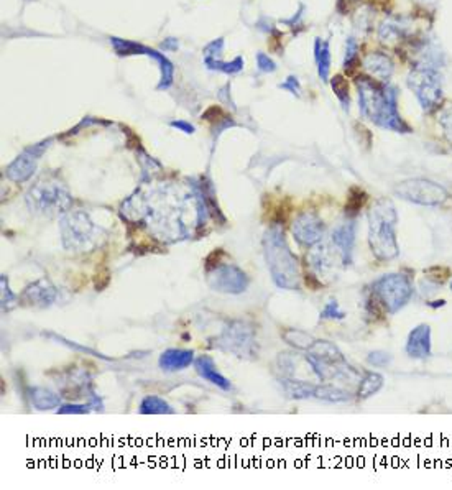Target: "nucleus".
<instances>
[{"label": "nucleus", "instance_id": "9b49d317", "mask_svg": "<svg viewBox=\"0 0 452 490\" xmlns=\"http://www.w3.org/2000/svg\"><path fill=\"white\" fill-rule=\"evenodd\" d=\"M324 220L312 211H305V213L298 214L291 225V232L295 235V239L301 245H306V247L319 244L322 235H324Z\"/></svg>", "mask_w": 452, "mask_h": 490}, {"label": "nucleus", "instance_id": "72a5a7b5", "mask_svg": "<svg viewBox=\"0 0 452 490\" xmlns=\"http://www.w3.org/2000/svg\"><path fill=\"white\" fill-rule=\"evenodd\" d=\"M441 127L449 143H452V107L441 114Z\"/></svg>", "mask_w": 452, "mask_h": 490}, {"label": "nucleus", "instance_id": "a19ab883", "mask_svg": "<svg viewBox=\"0 0 452 490\" xmlns=\"http://www.w3.org/2000/svg\"><path fill=\"white\" fill-rule=\"evenodd\" d=\"M430 308H442V306H446V300H437V301H427L426 303Z\"/></svg>", "mask_w": 452, "mask_h": 490}, {"label": "nucleus", "instance_id": "473e14b6", "mask_svg": "<svg viewBox=\"0 0 452 490\" xmlns=\"http://www.w3.org/2000/svg\"><path fill=\"white\" fill-rule=\"evenodd\" d=\"M321 319H344L345 313L340 310L339 303L335 300H331L326 303V306L321 311Z\"/></svg>", "mask_w": 452, "mask_h": 490}, {"label": "nucleus", "instance_id": "bb28decb", "mask_svg": "<svg viewBox=\"0 0 452 490\" xmlns=\"http://www.w3.org/2000/svg\"><path fill=\"white\" fill-rule=\"evenodd\" d=\"M138 411L142 415H170V413H173V408L163 398L152 395L143 398Z\"/></svg>", "mask_w": 452, "mask_h": 490}, {"label": "nucleus", "instance_id": "4be33fe9", "mask_svg": "<svg viewBox=\"0 0 452 490\" xmlns=\"http://www.w3.org/2000/svg\"><path fill=\"white\" fill-rule=\"evenodd\" d=\"M30 400L36 410H51L60 406V397L43 387L30 388Z\"/></svg>", "mask_w": 452, "mask_h": 490}, {"label": "nucleus", "instance_id": "58836bf2", "mask_svg": "<svg viewBox=\"0 0 452 490\" xmlns=\"http://www.w3.org/2000/svg\"><path fill=\"white\" fill-rule=\"evenodd\" d=\"M283 88L285 89H290L293 94H300V84H298V81L296 78H288V83L286 84H283Z\"/></svg>", "mask_w": 452, "mask_h": 490}, {"label": "nucleus", "instance_id": "79ce46f5", "mask_svg": "<svg viewBox=\"0 0 452 490\" xmlns=\"http://www.w3.org/2000/svg\"><path fill=\"white\" fill-rule=\"evenodd\" d=\"M451 290H452V282H451Z\"/></svg>", "mask_w": 452, "mask_h": 490}, {"label": "nucleus", "instance_id": "f8f14e48", "mask_svg": "<svg viewBox=\"0 0 452 490\" xmlns=\"http://www.w3.org/2000/svg\"><path fill=\"white\" fill-rule=\"evenodd\" d=\"M58 300V290L51 285L50 280L40 278L28 285L20 295V301L27 306H36V308H46Z\"/></svg>", "mask_w": 452, "mask_h": 490}, {"label": "nucleus", "instance_id": "5701e85b", "mask_svg": "<svg viewBox=\"0 0 452 490\" xmlns=\"http://www.w3.org/2000/svg\"><path fill=\"white\" fill-rule=\"evenodd\" d=\"M383 383L385 378L383 376H380L378 372H367L359 383L357 397L362 398V400H367V398L377 395L383 388Z\"/></svg>", "mask_w": 452, "mask_h": 490}, {"label": "nucleus", "instance_id": "1a4fd4ad", "mask_svg": "<svg viewBox=\"0 0 452 490\" xmlns=\"http://www.w3.org/2000/svg\"><path fill=\"white\" fill-rule=\"evenodd\" d=\"M206 280L208 285L214 291L230 293V295H239L244 293L248 286V277L239 267L230 265V263H220V265L211 268L206 272Z\"/></svg>", "mask_w": 452, "mask_h": 490}, {"label": "nucleus", "instance_id": "6ab92c4d", "mask_svg": "<svg viewBox=\"0 0 452 490\" xmlns=\"http://www.w3.org/2000/svg\"><path fill=\"white\" fill-rule=\"evenodd\" d=\"M307 357L319 360L324 364H343L345 362V357L340 352L339 347L329 340H314V344L311 345L307 350Z\"/></svg>", "mask_w": 452, "mask_h": 490}, {"label": "nucleus", "instance_id": "20e7f679", "mask_svg": "<svg viewBox=\"0 0 452 490\" xmlns=\"http://www.w3.org/2000/svg\"><path fill=\"white\" fill-rule=\"evenodd\" d=\"M372 293L382 303L385 313L397 314L411 301L415 288L410 277L403 273H388L372 283Z\"/></svg>", "mask_w": 452, "mask_h": 490}, {"label": "nucleus", "instance_id": "b1692460", "mask_svg": "<svg viewBox=\"0 0 452 490\" xmlns=\"http://www.w3.org/2000/svg\"><path fill=\"white\" fill-rule=\"evenodd\" d=\"M368 201V194L365 193L362 188H359V186H352V188L349 190L347 194V201H345V216H347L349 219H355L360 214V211L365 208V204H367Z\"/></svg>", "mask_w": 452, "mask_h": 490}, {"label": "nucleus", "instance_id": "e433bc0d", "mask_svg": "<svg viewBox=\"0 0 452 490\" xmlns=\"http://www.w3.org/2000/svg\"><path fill=\"white\" fill-rule=\"evenodd\" d=\"M357 56V43H355L354 38H349L347 41V51H345V66L352 63Z\"/></svg>", "mask_w": 452, "mask_h": 490}, {"label": "nucleus", "instance_id": "39448f33", "mask_svg": "<svg viewBox=\"0 0 452 490\" xmlns=\"http://www.w3.org/2000/svg\"><path fill=\"white\" fill-rule=\"evenodd\" d=\"M395 194L408 203L427 206V208H436L449 199V191L439 183L427 180V178H411V180L401 181L395 188Z\"/></svg>", "mask_w": 452, "mask_h": 490}, {"label": "nucleus", "instance_id": "ddd939ff", "mask_svg": "<svg viewBox=\"0 0 452 490\" xmlns=\"http://www.w3.org/2000/svg\"><path fill=\"white\" fill-rule=\"evenodd\" d=\"M405 352L408 357L425 360L432 355V340H431V328L427 324H418L408 334Z\"/></svg>", "mask_w": 452, "mask_h": 490}, {"label": "nucleus", "instance_id": "a211bd4d", "mask_svg": "<svg viewBox=\"0 0 452 490\" xmlns=\"http://www.w3.org/2000/svg\"><path fill=\"white\" fill-rule=\"evenodd\" d=\"M194 369L204 380L214 383L215 387L222 388V390L229 392L232 385H230L229 378H225L222 373L218 372L214 359L211 355H199L198 359H194Z\"/></svg>", "mask_w": 452, "mask_h": 490}, {"label": "nucleus", "instance_id": "423d86ee", "mask_svg": "<svg viewBox=\"0 0 452 490\" xmlns=\"http://www.w3.org/2000/svg\"><path fill=\"white\" fill-rule=\"evenodd\" d=\"M408 86L415 93L418 102L425 112H432L439 107L442 100L441 74L432 66L418 65L408 76Z\"/></svg>", "mask_w": 452, "mask_h": 490}, {"label": "nucleus", "instance_id": "2eb2a0df", "mask_svg": "<svg viewBox=\"0 0 452 490\" xmlns=\"http://www.w3.org/2000/svg\"><path fill=\"white\" fill-rule=\"evenodd\" d=\"M364 68L367 69V73L372 76V78L382 81V83H388L393 74V69H395L390 58L380 51L367 55V58L364 60Z\"/></svg>", "mask_w": 452, "mask_h": 490}, {"label": "nucleus", "instance_id": "dca6fc26", "mask_svg": "<svg viewBox=\"0 0 452 490\" xmlns=\"http://www.w3.org/2000/svg\"><path fill=\"white\" fill-rule=\"evenodd\" d=\"M35 170H36V157L33 155L32 152H23L20 157L15 158V160L7 166L6 175L8 180L15 183H23L30 180Z\"/></svg>", "mask_w": 452, "mask_h": 490}, {"label": "nucleus", "instance_id": "aec40b11", "mask_svg": "<svg viewBox=\"0 0 452 490\" xmlns=\"http://www.w3.org/2000/svg\"><path fill=\"white\" fill-rule=\"evenodd\" d=\"M280 385L285 392V395L291 400H306V398L314 397L316 385H312L310 382L303 380H293L291 377H281Z\"/></svg>", "mask_w": 452, "mask_h": 490}, {"label": "nucleus", "instance_id": "0eeeda50", "mask_svg": "<svg viewBox=\"0 0 452 490\" xmlns=\"http://www.w3.org/2000/svg\"><path fill=\"white\" fill-rule=\"evenodd\" d=\"M30 209L41 214H58L66 213L71 206V194L65 186L55 181L38 183L33 186L27 196Z\"/></svg>", "mask_w": 452, "mask_h": 490}, {"label": "nucleus", "instance_id": "7c9ffc66", "mask_svg": "<svg viewBox=\"0 0 452 490\" xmlns=\"http://www.w3.org/2000/svg\"><path fill=\"white\" fill-rule=\"evenodd\" d=\"M333 89L338 95L340 102L344 104V109H349V86L343 76H335L333 79Z\"/></svg>", "mask_w": 452, "mask_h": 490}, {"label": "nucleus", "instance_id": "a878e982", "mask_svg": "<svg viewBox=\"0 0 452 490\" xmlns=\"http://www.w3.org/2000/svg\"><path fill=\"white\" fill-rule=\"evenodd\" d=\"M406 35V25L400 20H387L380 27V40L383 43L400 41Z\"/></svg>", "mask_w": 452, "mask_h": 490}, {"label": "nucleus", "instance_id": "f704fd0d", "mask_svg": "<svg viewBox=\"0 0 452 490\" xmlns=\"http://www.w3.org/2000/svg\"><path fill=\"white\" fill-rule=\"evenodd\" d=\"M91 411V405H62L58 413L60 415H86Z\"/></svg>", "mask_w": 452, "mask_h": 490}, {"label": "nucleus", "instance_id": "c756f323", "mask_svg": "<svg viewBox=\"0 0 452 490\" xmlns=\"http://www.w3.org/2000/svg\"><path fill=\"white\" fill-rule=\"evenodd\" d=\"M277 367L281 372V377H293V373H295V359L286 352L278 354Z\"/></svg>", "mask_w": 452, "mask_h": 490}, {"label": "nucleus", "instance_id": "412c9836", "mask_svg": "<svg viewBox=\"0 0 452 490\" xmlns=\"http://www.w3.org/2000/svg\"><path fill=\"white\" fill-rule=\"evenodd\" d=\"M314 398L328 403H347L352 400L350 393L344 388L331 385V383H324V385H316Z\"/></svg>", "mask_w": 452, "mask_h": 490}, {"label": "nucleus", "instance_id": "6e6552de", "mask_svg": "<svg viewBox=\"0 0 452 490\" xmlns=\"http://www.w3.org/2000/svg\"><path fill=\"white\" fill-rule=\"evenodd\" d=\"M93 232L94 225L91 223L89 216L83 211L68 214L61 220L62 244H65L66 249L84 251L88 244L93 242Z\"/></svg>", "mask_w": 452, "mask_h": 490}, {"label": "nucleus", "instance_id": "c9c22d12", "mask_svg": "<svg viewBox=\"0 0 452 490\" xmlns=\"http://www.w3.org/2000/svg\"><path fill=\"white\" fill-rule=\"evenodd\" d=\"M225 257V252L222 251V249H218V251H214L211 256L206 258V272L211 270V268H214V267H218L220 265V258Z\"/></svg>", "mask_w": 452, "mask_h": 490}, {"label": "nucleus", "instance_id": "f03ea898", "mask_svg": "<svg viewBox=\"0 0 452 490\" xmlns=\"http://www.w3.org/2000/svg\"><path fill=\"white\" fill-rule=\"evenodd\" d=\"M398 213L390 199L382 198L368 211V245L380 262L393 260L400 256L397 239Z\"/></svg>", "mask_w": 452, "mask_h": 490}, {"label": "nucleus", "instance_id": "393cba45", "mask_svg": "<svg viewBox=\"0 0 452 490\" xmlns=\"http://www.w3.org/2000/svg\"><path fill=\"white\" fill-rule=\"evenodd\" d=\"M281 339L285 340L288 345H291V347H295L298 350H306V352L310 350V347L316 340L310 333H306V331H301V329H295V328L283 331Z\"/></svg>", "mask_w": 452, "mask_h": 490}, {"label": "nucleus", "instance_id": "9d476101", "mask_svg": "<svg viewBox=\"0 0 452 490\" xmlns=\"http://www.w3.org/2000/svg\"><path fill=\"white\" fill-rule=\"evenodd\" d=\"M215 345L225 352H232L237 357H253L255 338L252 329L242 323H232L224 329L220 338L215 339Z\"/></svg>", "mask_w": 452, "mask_h": 490}, {"label": "nucleus", "instance_id": "c85d7f7f", "mask_svg": "<svg viewBox=\"0 0 452 490\" xmlns=\"http://www.w3.org/2000/svg\"><path fill=\"white\" fill-rule=\"evenodd\" d=\"M0 283H2V310L4 311H11L12 308H15L18 298L13 295L11 286H8V280L6 275H2L0 278Z\"/></svg>", "mask_w": 452, "mask_h": 490}, {"label": "nucleus", "instance_id": "2f4dec72", "mask_svg": "<svg viewBox=\"0 0 452 490\" xmlns=\"http://www.w3.org/2000/svg\"><path fill=\"white\" fill-rule=\"evenodd\" d=\"M393 360V355L390 352H387V350H372L367 355V362L370 365H373V367H387V365H390Z\"/></svg>", "mask_w": 452, "mask_h": 490}, {"label": "nucleus", "instance_id": "4468645a", "mask_svg": "<svg viewBox=\"0 0 452 490\" xmlns=\"http://www.w3.org/2000/svg\"><path fill=\"white\" fill-rule=\"evenodd\" d=\"M355 234H357V225H355L354 220H347V223L339 224L338 227L333 230V235H331L334 249L338 251L344 265H350V263H352Z\"/></svg>", "mask_w": 452, "mask_h": 490}, {"label": "nucleus", "instance_id": "ea45409f", "mask_svg": "<svg viewBox=\"0 0 452 490\" xmlns=\"http://www.w3.org/2000/svg\"><path fill=\"white\" fill-rule=\"evenodd\" d=\"M173 127H178V128H182L186 133H192L194 132V128H192V126H190V124H185V122H173L171 124Z\"/></svg>", "mask_w": 452, "mask_h": 490}, {"label": "nucleus", "instance_id": "f3484780", "mask_svg": "<svg viewBox=\"0 0 452 490\" xmlns=\"http://www.w3.org/2000/svg\"><path fill=\"white\" fill-rule=\"evenodd\" d=\"M158 364H160L161 371L165 372L182 371V369L194 364V352L187 349H166L165 352L160 355Z\"/></svg>", "mask_w": 452, "mask_h": 490}, {"label": "nucleus", "instance_id": "cd10ccee", "mask_svg": "<svg viewBox=\"0 0 452 490\" xmlns=\"http://www.w3.org/2000/svg\"><path fill=\"white\" fill-rule=\"evenodd\" d=\"M316 63L317 71L322 81H328L329 71H331V53H329V43L328 41H316Z\"/></svg>", "mask_w": 452, "mask_h": 490}, {"label": "nucleus", "instance_id": "4c0bfd02", "mask_svg": "<svg viewBox=\"0 0 452 490\" xmlns=\"http://www.w3.org/2000/svg\"><path fill=\"white\" fill-rule=\"evenodd\" d=\"M258 66H260L262 71H268V73L275 71V65H273V61L267 55H262V53L258 55Z\"/></svg>", "mask_w": 452, "mask_h": 490}, {"label": "nucleus", "instance_id": "f257e3e1", "mask_svg": "<svg viewBox=\"0 0 452 490\" xmlns=\"http://www.w3.org/2000/svg\"><path fill=\"white\" fill-rule=\"evenodd\" d=\"M359 102L362 114L378 127L397 133H410L411 127L398 112V93L390 86H380L372 79H359Z\"/></svg>", "mask_w": 452, "mask_h": 490}, {"label": "nucleus", "instance_id": "7ed1b4c3", "mask_svg": "<svg viewBox=\"0 0 452 490\" xmlns=\"http://www.w3.org/2000/svg\"><path fill=\"white\" fill-rule=\"evenodd\" d=\"M268 270L277 286L285 290L300 288V262L288 247L281 224H273L263 239Z\"/></svg>", "mask_w": 452, "mask_h": 490}]
</instances>
